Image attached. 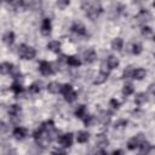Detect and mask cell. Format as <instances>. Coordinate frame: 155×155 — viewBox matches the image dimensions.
Instances as JSON below:
<instances>
[{"mask_svg": "<svg viewBox=\"0 0 155 155\" xmlns=\"http://www.w3.org/2000/svg\"><path fill=\"white\" fill-rule=\"evenodd\" d=\"M40 73L42 74V75H46V76H48V75H51V74H53V69H52V65L48 63V62H41L40 63Z\"/></svg>", "mask_w": 155, "mask_h": 155, "instance_id": "obj_4", "label": "cell"}, {"mask_svg": "<svg viewBox=\"0 0 155 155\" xmlns=\"http://www.w3.org/2000/svg\"><path fill=\"white\" fill-rule=\"evenodd\" d=\"M18 54H19L22 58H24V59H31V58L35 57L36 52H35V50H34L31 46H28V45L22 44V45L18 47Z\"/></svg>", "mask_w": 155, "mask_h": 155, "instance_id": "obj_2", "label": "cell"}, {"mask_svg": "<svg viewBox=\"0 0 155 155\" xmlns=\"http://www.w3.org/2000/svg\"><path fill=\"white\" fill-rule=\"evenodd\" d=\"M134 102H136V104L142 105V104H144L145 102H148V97H147L145 93H138V94H136V97H134Z\"/></svg>", "mask_w": 155, "mask_h": 155, "instance_id": "obj_16", "label": "cell"}, {"mask_svg": "<svg viewBox=\"0 0 155 155\" xmlns=\"http://www.w3.org/2000/svg\"><path fill=\"white\" fill-rule=\"evenodd\" d=\"M111 155H124V151L122 150H115V151H113Z\"/></svg>", "mask_w": 155, "mask_h": 155, "instance_id": "obj_42", "label": "cell"}, {"mask_svg": "<svg viewBox=\"0 0 155 155\" xmlns=\"http://www.w3.org/2000/svg\"><path fill=\"white\" fill-rule=\"evenodd\" d=\"M71 30L78 35H86V28L81 23H74L71 27Z\"/></svg>", "mask_w": 155, "mask_h": 155, "instance_id": "obj_9", "label": "cell"}, {"mask_svg": "<svg viewBox=\"0 0 155 155\" xmlns=\"http://www.w3.org/2000/svg\"><path fill=\"white\" fill-rule=\"evenodd\" d=\"M58 142H59V144L62 147L69 148L71 145V143H73V134L71 133H65V134H63V136H61L58 138Z\"/></svg>", "mask_w": 155, "mask_h": 155, "instance_id": "obj_3", "label": "cell"}, {"mask_svg": "<svg viewBox=\"0 0 155 155\" xmlns=\"http://www.w3.org/2000/svg\"><path fill=\"white\" fill-rule=\"evenodd\" d=\"M84 124H85L86 126H92V125L94 124V116H92V115H86V116L84 117Z\"/></svg>", "mask_w": 155, "mask_h": 155, "instance_id": "obj_26", "label": "cell"}, {"mask_svg": "<svg viewBox=\"0 0 155 155\" xmlns=\"http://www.w3.org/2000/svg\"><path fill=\"white\" fill-rule=\"evenodd\" d=\"M47 48H48L50 51H52V52H58L59 48H61V44H59V41H57V40H52V41H50V42L47 44Z\"/></svg>", "mask_w": 155, "mask_h": 155, "instance_id": "obj_15", "label": "cell"}, {"mask_svg": "<svg viewBox=\"0 0 155 155\" xmlns=\"http://www.w3.org/2000/svg\"><path fill=\"white\" fill-rule=\"evenodd\" d=\"M63 96H64L65 101H67V102H69V103L74 102V101L76 99V97H78V94H76V92H75L74 90H70V91H68V92H67V93H64Z\"/></svg>", "mask_w": 155, "mask_h": 155, "instance_id": "obj_19", "label": "cell"}, {"mask_svg": "<svg viewBox=\"0 0 155 155\" xmlns=\"http://www.w3.org/2000/svg\"><path fill=\"white\" fill-rule=\"evenodd\" d=\"M96 52H94V50H92V48H88V50H86L85 52H84V58H85V62L86 63H92V62H94L96 61Z\"/></svg>", "mask_w": 155, "mask_h": 155, "instance_id": "obj_6", "label": "cell"}, {"mask_svg": "<svg viewBox=\"0 0 155 155\" xmlns=\"http://www.w3.org/2000/svg\"><path fill=\"white\" fill-rule=\"evenodd\" d=\"M70 67H79L81 64L80 59L78 57H74V56H70V57H67V61H65Z\"/></svg>", "mask_w": 155, "mask_h": 155, "instance_id": "obj_21", "label": "cell"}, {"mask_svg": "<svg viewBox=\"0 0 155 155\" xmlns=\"http://www.w3.org/2000/svg\"><path fill=\"white\" fill-rule=\"evenodd\" d=\"M51 33V22L48 18H44L42 24H41V34L42 35H48Z\"/></svg>", "mask_w": 155, "mask_h": 155, "instance_id": "obj_8", "label": "cell"}, {"mask_svg": "<svg viewBox=\"0 0 155 155\" xmlns=\"http://www.w3.org/2000/svg\"><path fill=\"white\" fill-rule=\"evenodd\" d=\"M132 74H133V69H132V67H127L126 69H125V71H124V78L126 79H128V78H131L132 76Z\"/></svg>", "mask_w": 155, "mask_h": 155, "instance_id": "obj_33", "label": "cell"}, {"mask_svg": "<svg viewBox=\"0 0 155 155\" xmlns=\"http://www.w3.org/2000/svg\"><path fill=\"white\" fill-rule=\"evenodd\" d=\"M142 45L140 44H134L133 46H132V52L134 53V54H139L140 52H142Z\"/></svg>", "mask_w": 155, "mask_h": 155, "instance_id": "obj_32", "label": "cell"}, {"mask_svg": "<svg viewBox=\"0 0 155 155\" xmlns=\"http://www.w3.org/2000/svg\"><path fill=\"white\" fill-rule=\"evenodd\" d=\"M137 19H138L139 22H142V23H145V22H148V21L151 19V15H150L149 11H147V10H142V11L138 13Z\"/></svg>", "mask_w": 155, "mask_h": 155, "instance_id": "obj_7", "label": "cell"}, {"mask_svg": "<svg viewBox=\"0 0 155 155\" xmlns=\"http://www.w3.org/2000/svg\"><path fill=\"white\" fill-rule=\"evenodd\" d=\"M53 155H67L64 151H57V153H54Z\"/></svg>", "mask_w": 155, "mask_h": 155, "instance_id": "obj_45", "label": "cell"}, {"mask_svg": "<svg viewBox=\"0 0 155 155\" xmlns=\"http://www.w3.org/2000/svg\"><path fill=\"white\" fill-rule=\"evenodd\" d=\"M98 119H99V121H101L103 125H107V124L110 122V114H109L108 111H101Z\"/></svg>", "mask_w": 155, "mask_h": 155, "instance_id": "obj_17", "label": "cell"}, {"mask_svg": "<svg viewBox=\"0 0 155 155\" xmlns=\"http://www.w3.org/2000/svg\"><path fill=\"white\" fill-rule=\"evenodd\" d=\"M19 113H21V107L17 105V104L11 105L10 109H8V114L11 115V117H16V116H18Z\"/></svg>", "mask_w": 155, "mask_h": 155, "instance_id": "obj_20", "label": "cell"}, {"mask_svg": "<svg viewBox=\"0 0 155 155\" xmlns=\"http://www.w3.org/2000/svg\"><path fill=\"white\" fill-rule=\"evenodd\" d=\"M109 104H110V107H113L114 109H117V108H119V102H117L116 99H110Z\"/></svg>", "mask_w": 155, "mask_h": 155, "instance_id": "obj_41", "label": "cell"}, {"mask_svg": "<svg viewBox=\"0 0 155 155\" xmlns=\"http://www.w3.org/2000/svg\"><path fill=\"white\" fill-rule=\"evenodd\" d=\"M11 69H12V64L11 63H7V62H4L0 64V73L1 74H10L11 73Z\"/></svg>", "mask_w": 155, "mask_h": 155, "instance_id": "obj_18", "label": "cell"}, {"mask_svg": "<svg viewBox=\"0 0 155 155\" xmlns=\"http://www.w3.org/2000/svg\"><path fill=\"white\" fill-rule=\"evenodd\" d=\"M142 34L145 36V38H153V29L150 28V27H144L143 29H142Z\"/></svg>", "mask_w": 155, "mask_h": 155, "instance_id": "obj_25", "label": "cell"}, {"mask_svg": "<svg viewBox=\"0 0 155 155\" xmlns=\"http://www.w3.org/2000/svg\"><path fill=\"white\" fill-rule=\"evenodd\" d=\"M88 138H90V134L86 131H79L76 134V140L79 143H86L88 140Z\"/></svg>", "mask_w": 155, "mask_h": 155, "instance_id": "obj_10", "label": "cell"}, {"mask_svg": "<svg viewBox=\"0 0 155 155\" xmlns=\"http://www.w3.org/2000/svg\"><path fill=\"white\" fill-rule=\"evenodd\" d=\"M145 75H147V71H145L143 68H138V69L133 70L132 78H134V79H137V80H142V79L145 78Z\"/></svg>", "mask_w": 155, "mask_h": 155, "instance_id": "obj_13", "label": "cell"}, {"mask_svg": "<svg viewBox=\"0 0 155 155\" xmlns=\"http://www.w3.org/2000/svg\"><path fill=\"white\" fill-rule=\"evenodd\" d=\"M27 133H28V131H27V128H24V127H16V128L13 130V136H15V138L18 139V140L24 139L25 136H27Z\"/></svg>", "mask_w": 155, "mask_h": 155, "instance_id": "obj_5", "label": "cell"}, {"mask_svg": "<svg viewBox=\"0 0 155 155\" xmlns=\"http://www.w3.org/2000/svg\"><path fill=\"white\" fill-rule=\"evenodd\" d=\"M107 78H108V75H104V74H102V73H99V75L97 76V79L94 80V84H103L105 80H107Z\"/></svg>", "mask_w": 155, "mask_h": 155, "instance_id": "obj_30", "label": "cell"}, {"mask_svg": "<svg viewBox=\"0 0 155 155\" xmlns=\"http://www.w3.org/2000/svg\"><path fill=\"white\" fill-rule=\"evenodd\" d=\"M47 91L50 93H58V92H61V85L58 82H56V81L50 82L47 85Z\"/></svg>", "mask_w": 155, "mask_h": 155, "instance_id": "obj_11", "label": "cell"}, {"mask_svg": "<svg viewBox=\"0 0 155 155\" xmlns=\"http://www.w3.org/2000/svg\"><path fill=\"white\" fill-rule=\"evenodd\" d=\"M81 6H82V10H85L87 17L91 19H96L103 10L101 4L97 1H84Z\"/></svg>", "mask_w": 155, "mask_h": 155, "instance_id": "obj_1", "label": "cell"}, {"mask_svg": "<svg viewBox=\"0 0 155 155\" xmlns=\"http://www.w3.org/2000/svg\"><path fill=\"white\" fill-rule=\"evenodd\" d=\"M127 147H128V149L133 150V149H136V148L138 147V144H137L136 139H134V138H132V139H130V140H128V143H127Z\"/></svg>", "mask_w": 155, "mask_h": 155, "instance_id": "obj_34", "label": "cell"}, {"mask_svg": "<svg viewBox=\"0 0 155 155\" xmlns=\"http://www.w3.org/2000/svg\"><path fill=\"white\" fill-rule=\"evenodd\" d=\"M134 139H136V142H137V144H138V147H139L140 144H143V143L145 142V136H144L143 133H139V134H137V136L134 137Z\"/></svg>", "mask_w": 155, "mask_h": 155, "instance_id": "obj_31", "label": "cell"}, {"mask_svg": "<svg viewBox=\"0 0 155 155\" xmlns=\"http://www.w3.org/2000/svg\"><path fill=\"white\" fill-rule=\"evenodd\" d=\"M29 91H30L31 93H39V92H40V86H39L38 84H33V85L29 87Z\"/></svg>", "mask_w": 155, "mask_h": 155, "instance_id": "obj_35", "label": "cell"}, {"mask_svg": "<svg viewBox=\"0 0 155 155\" xmlns=\"http://www.w3.org/2000/svg\"><path fill=\"white\" fill-rule=\"evenodd\" d=\"M101 73L104 74V75H109V68H108L107 63H103V64L101 65Z\"/></svg>", "mask_w": 155, "mask_h": 155, "instance_id": "obj_37", "label": "cell"}, {"mask_svg": "<svg viewBox=\"0 0 155 155\" xmlns=\"http://www.w3.org/2000/svg\"><path fill=\"white\" fill-rule=\"evenodd\" d=\"M11 74L13 75V78H18V76L21 75V71H19V69H18L17 67H13V65H12V69H11Z\"/></svg>", "mask_w": 155, "mask_h": 155, "instance_id": "obj_38", "label": "cell"}, {"mask_svg": "<svg viewBox=\"0 0 155 155\" xmlns=\"http://www.w3.org/2000/svg\"><path fill=\"white\" fill-rule=\"evenodd\" d=\"M96 155H107V151H105V150H103V149H101Z\"/></svg>", "mask_w": 155, "mask_h": 155, "instance_id": "obj_43", "label": "cell"}, {"mask_svg": "<svg viewBox=\"0 0 155 155\" xmlns=\"http://www.w3.org/2000/svg\"><path fill=\"white\" fill-rule=\"evenodd\" d=\"M151 149H153V147L149 143H147V142H144L143 144H140V154H143V155H149L150 151H151Z\"/></svg>", "mask_w": 155, "mask_h": 155, "instance_id": "obj_23", "label": "cell"}, {"mask_svg": "<svg viewBox=\"0 0 155 155\" xmlns=\"http://www.w3.org/2000/svg\"><path fill=\"white\" fill-rule=\"evenodd\" d=\"M122 93H124L125 96L132 94V93H133V87H132L131 85H125L124 88H122Z\"/></svg>", "mask_w": 155, "mask_h": 155, "instance_id": "obj_29", "label": "cell"}, {"mask_svg": "<svg viewBox=\"0 0 155 155\" xmlns=\"http://www.w3.org/2000/svg\"><path fill=\"white\" fill-rule=\"evenodd\" d=\"M107 65H108L109 69H115L119 65V59L115 56H109L108 61H107Z\"/></svg>", "mask_w": 155, "mask_h": 155, "instance_id": "obj_12", "label": "cell"}, {"mask_svg": "<svg viewBox=\"0 0 155 155\" xmlns=\"http://www.w3.org/2000/svg\"><path fill=\"white\" fill-rule=\"evenodd\" d=\"M11 90H12L16 94H19V93L22 92V86H21L19 82H13L12 86H11Z\"/></svg>", "mask_w": 155, "mask_h": 155, "instance_id": "obj_27", "label": "cell"}, {"mask_svg": "<svg viewBox=\"0 0 155 155\" xmlns=\"http://www.w3.org/2000/svg\"><path fill=\"white\" fill-rule=\"evenodd\" d=\"M122 45H124V41H122V39H120V38L114 39L113 42H111L113 50H116V51H120V50L122 48Z\"/></svg>", "mask_w": 155, "mask_h": 155, "instance_id": "obj_22", "label": "cell"}, {"mask_svg": "<svg viewBox=\"0 0 155 155\" xmlns=\"http://www.w3.org/2000/svg\"><path fill=\"white\" fill-rule=\"evenodd\" d=\"M97 144H98L99 147H105V145L108 144V139L101 134V136L97 137Z\"/></svg>", "mask_w": 155, "mask_h": 155, "instance_id": "obj_28", "label": "cell"}, {"mask_svg": "<svg viewBox=\"0 0 155 155\" xmlns=\"http://www.w3.org/2000/svg\"><path fill=\"white\" fill-rule=\"evenodd\" d=\"M127 125V121L126 120H119L116 124H115V128H122Z\"/></svg>", "mask_w": 155, "mask_h": 155, "instance_id": "obj_39", "label": "cell"}, {"mask_svg": "<svg viewBox=\"0 0 155 155\" xmlns=\"http://www.w3.org/2000/svg\"><path fill=\"white\" fill-rule=\"evenodd\" d=\"M69 5V1L68 0H59V1H57V6L59 7V8H64V7H67Z\"/></svg>", "mask_w": 155, "mask_h": 155, "instance_id": "obj_36", "label": "cell"}, {"mask_svg": "<svg viewBox=\"0 0 155 155\" xmlns=\"http://www.w3.org/2000/svg\"><path fill=\"white\" fill-rule=\"evenodd\" d=\"M75 116H76V117H80V119L85 117V116H86V107H85V105L78 107V109L75 110Z\"/></svg>", "mask_w": 155, "mask_h": 155, "instance_id": "obj_24", "label": "cell"}, {"mask_svg": "<svg viewBox=\"0 0 155 155\" xmlns=\"http://www.w3.org/2000/svg\"><path fill=\"white\" fill-rule=\"evenodd\" d=\"M138 155H143V154H140V153H139V154H138Z\"/></svg>", "mask_w": 155, "mask_h": 155, "instance_id": "obj_46", "label": "cell"}, {"mask_svg": "<svg viewBox=\"0 0 155 155\" xmlns=\"http://www.w3.org/2000/svg\"><path fill=\"white\" fill-rule=\"evenodd\" d=\"M2 41L6 44V45H12L13 41H15V34L12 31H7L4 36H2Z\"/></svg>", "mask_w": 155, "mask_h": 155, "instance_id": "obj_14", "label": "cell"}, {"mask_svg": "<svg viewBox=\"0 0 155 155\" xmlns=\"http://www.w3.org/2000/svg\"><path fill=\"white\" fill-rule=\"evenodd\" d=\"M154 87H155V86H154V85H153V84H151V85H150V86H149V91H150V92H151V93H154Z\"/></svg>", "mask_w": 155, "mask_h": 155, "instance_id": "obj_44", "label": "cell"}, {"mask_svg": "<svg viewBox=\"0 0 155 155\" xmlns=\"http://www.w3.org/2000/svg\"><path fill=\"white\" fill-rule=\"evenodd\" d=\"M8 131V126L5 122H0V133H6Z\"/></svg>", "mask_w": 155, "mask_h": 155, "instance_id": "obj_40", "label": "cell"}]
</instances>
